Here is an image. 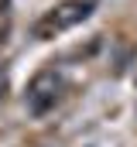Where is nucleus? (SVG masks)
Returning a JSON list of instances; mask_svg holds the SVG:
<instances>
[{"mask_svg":"<svg viewBox=\"0 0 137 147\" xmlns=\"http://www.w3.org/2000/svg\"><path fill=\"white\" fill-rule=\"evenodd\" d=\"M86 14H89V3H82V0H68V3H62V7L52 14V24H55V28H68V24L82 21Z\"/></svg>","mask_w":137,"mask_h":147,"instance_id":"f257e3e1","label":"nucleus"}]
</instances>
